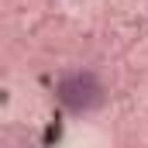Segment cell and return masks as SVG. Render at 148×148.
I'll return each mask as SVG.
<instances>
[{"mask_svg": "<svg viewBox=\"0 0 148 148\" xmlns=\"http://www.w3.org/2000/svg\"><path fill=\"white\" fill-rule=\"evenodd\" d=\"M55 93H59V103H62L69 114H93V110H100L103 100H107L103 83H100L93 73H86V69L66 73L62 79H59Z\"/></svg>", "mask_w": 148, "mask_h": 148, "instance_id": "1", "label": "cell"}]
</instances>
